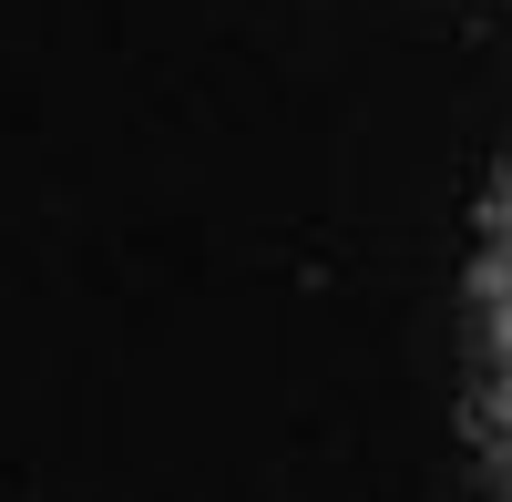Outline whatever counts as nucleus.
Instances as JSON below:
<instances>
[{
    "label": "nucleus",
    "instance_id": "nucleus-1",
    "mask_svg": "<svg viewBox=\"0 0 512 502\" xmlns=\"http://www.w3.org/2000/svg\"><path fill=\"white\" fill-rule=\"evenodd\" d=\"M472 441L492 462V492L512 502V164L492 175L472 236Z\"/></svg>",
    "mask_w": 512,
    "mask_h": 502
}]
</instances>
